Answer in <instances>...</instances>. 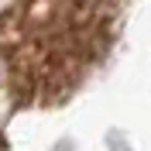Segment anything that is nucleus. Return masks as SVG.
<instances>
[{
	"label": "nucleus",
	"mask_w": 151,
	"mask_h": 151,
	"mask_svg": "<svg viewBox=\"0 0 151 151\" xmlns=\"http://www.w3.org/2000/svg\"><path fill=\"white\" fill-rule=\"evenodd\" d=\"M127 0H14L0 14L4 79L21 106L58 103L106 58Z\"/></svg>",
	"instance_id": "f257e3e1"
},
{
	"label": "nucleus",
	"mask_w": 151,
	"mask_h": 151,
	"mask_svg": "<svg viewBox=\"0 0 151 151\" xmlns=\"http://www.w3.org/2000/svg\"><path fill=\"white\" fill-rule=\"evenodd\" d=\"M0 151H7V144H4V137H0Z\"/></svg>",
	"instance_id": "f03ea898"
}]
</instances>
